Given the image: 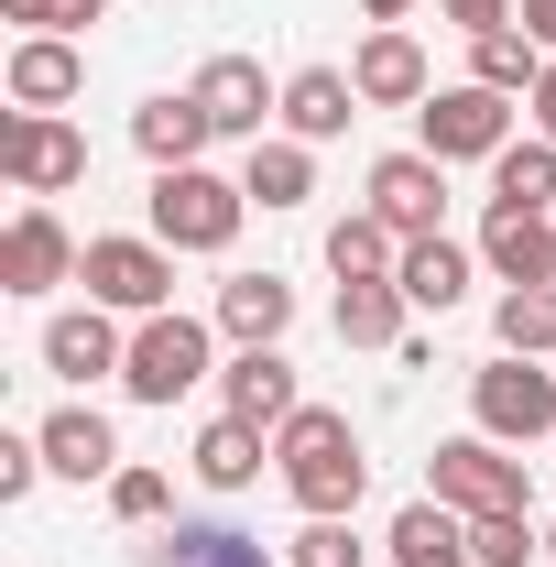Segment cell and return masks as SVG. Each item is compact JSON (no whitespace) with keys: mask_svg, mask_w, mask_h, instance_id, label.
Instances as JSON below:
<instances>
[{"mask_svg":"<svg viewBox=\"0 0 556 567\" xmlns=\"http://www.w3.org/2000/svg\"><path fill=\"white\" fill-rule=\"evenodd\" d=\"M274 470H284V492H295V513H317V524H349L360 492H371L360 425H349L339 404H306V415L284 425V436H274Z\"/></svg>","mask_w":556,"mask_h":567,"instance_id":"cell-1","label":"cell"},{"mask_svg":"<svg viewBox=\"0 0 556 567\" xmlns=\"http://www.w3.org/2000/svg\"><path fill=\"white\" fill-rule=\"evenodd\" d=\"M240 218H251V186H229V175H208V164L153 175V240H164V251H229Z\"/></svg>","mask_w":556,"mask_h":567,"instance_id":"cell-2","label":"cell"},{"mask_svg":"<svg viewBox=\"0 0 556 567\" xmlns=\"http://www.w3.org/2000/svg\"><path fill=\"white\" fill-rule=\"evenodd\" d=\"M208 339H218V317H132V371H121V393L132 404H186L197 382H208Z\"/></svg>","mask_w":556,"mask_h":567,"instance_id":"cell-3","label":"cell"},{"mask_svg":"<svg viewBox=\"0 0 556 567\" xmlns=\"http://www.w3.org/2000/svg\"><path fill=\"white\" fill-rule=\"evenodd\" d=\"M76 284H87V306H110V317H164V306H175V251H164L153 229H142V240H87Z\"/></svg>","mask_w":556,"mask_h":567,"instance_id":"cell-4","label":"cell"},{"mask_svg":"<svg viewBox=\"0 0 556 567\" xmlns=\"http://www.w3.org/2000/svg\"><path fill=\"white\" fill-rule=\"evenodd\" d=\"M470 415H481V436H502V447H535V436H556V371H535V360H481L470 371Z\"/></svg>","mask_w":556,"mask_h":567,"instance_id":"cell-5","label":"cell"},{"mask_svg":"<svg viewBox=\"0 0 556 567\" xmlns=\"http://www.w3.org/2000/svg\"><path fill=\"white\" fill-rule=\"evenodd\" d=\"M0 175L22 197H66L76 175H87V132H76L66 110H11L0 121Z\"/></svg>","mask_w":556,"mask_h":567,"instance_id":"cell-6","label":"cell"},{"mask_svg":"<svg viewBox=\"0 0 556 567\" xmlns=\"http://www.w3.org/2000/svg\"><path fill=\"white\" fill-rule=\"evenodd\" d=\"M415 121H425L415 153H436V164H491V153L513 142V99L481 87V76H459V87H436V99H425Z\"/></svg>","mask_w":556,"mask_h":567,"instance_id":"cell-7","label":"cell"},{"mask_svg":"<svg viewBox=\"0 0 556 567\" xmlns=\"http://www.w3.org/2000/svg\"><path fill=\"white\" fill-rule=\"evenodd\" d=\"M425 470H436V502L470 513V524H481V513H524V458H513L502 436H447Z\"/></svg>","mask_w":556,"mask_h":567,"instance_id":"cell-8","label":"cell"},{"mask_svg":"<svg viewBox=\"0 0 556 567\" xmlns=\"http://www.w3.org/2000/svg\"><path fill=\"white\" fill-rule=\"evenodd\" d=\"M349 87H360V110H425L436 99V76H425V44L404 22H371L360 33V55H349Z\"/></svg>","mask_w":556,"mask_h":567,"instance_id":"cell-9","label":"cell"},{"mask_svg":"<svg viewBox=\"0 0 556 567\" xmlns=\"http://www.w3.org/2000/svg\"><path fill=\"white\" fill-rule=\"evenodd\" d=\"M197 110H208L218 142H262V121H284V87L251 66V55H208V66H197Z\"/></svg>","mask_w":556,"mask_h":567,"instance_id":"cell-10","label":"cell"},{"mask_svg":"<svg viewBox=\"0 0 556 567\" xmlns=\"http://www.w3.org/2000/svg\"><path fill=\"white\" fill-rule=\"evenodd\" d=\"M76 262H87V251L66 240V218L44 208V197H33V208L0 229V295H55V284H66Z\"/></svg>","mask_w":556,"mask_h":567,"instance_id":"cell-11","label":"cell"},{"mask_svg":"<svg viewBox=\"0 0 556 567\" xmlns=\"http://www.w3.org/2000/svg\"><path fill=\"white\" fill-rule=\"evenodd\" d=\"M436 208H447V164H436V153H382V164H371V218H382V229L436 240Z\"/></svg>","mask_w":556,"mask_h":567,"instance_id":"cell-12","label":"cell"},{"mask_svg":"<svg viewBox=\"0 0 556 567\" xmlns=\"http://www.w3.org/2000/svg\"><path fill=\"white\" fill-rule=\"evenodd\" d=\"M44 371H66V382L132 371V339H121V317H110V306H66V317H44Z\"/></svg>","mask_w":556,"mask_h":567,"instance_id":"cell-13","label":"cell"},{"mask_svg":"<svg viewBox=\"0 0 556 567\" xmlns=\"http://www.w3.org/2000/svg\"><path fill=\"white\" fill-rule=\"evenodd\" d=\"M218 393H229V415L262 425V436H284V425L306 415V393H295V360H284V350H240L229 371H218Z\"/></svg>","mask_w":556,"mask_h":567,"instance_id":"cell-14","label":"cell"},{"mask_svg":"<svg viewBox=\"0 0 556 567\" xmlns=\"http://www.w3.org/2000/svg\"><path fill=\"white\" fill-rule=\"evenodd\" d=\"M132 142H142L153 175H175V164H197L218 132H208V110H197V87H164V99H142V110H132Z\"/></svg>","mask_w":556,"mask_h":567,"instance_id":"cell-15","label":"cell"},{"mask_svg":"<svg viewBox=\"0 0 556 567\" xmlns=\"http://www.w3.org/2000/svg\"><path fill=\"white\" fill-rule=\"evenodd\" d=\"M481 262H491L502 284H556V218L491 208V218H481Z\"/></svg>","mask_w":556,"mask_h":567,"instance_id":"cell-16","label":"cell"},{"mask_svg":"<svg viewBox=\"0 0 556 567\" xmlns=\"http://www.w3.org/2000/svg\"><path fill=\"white\" fill-rule=\"evenodd\" d=\"M284 328H295V284H284V274H229V284H218V339L274 350Z\"/></svg>","mask_w":556,"mask_h":567,"instance_id":"cell-17","label":"cell"},{"mask_svg":"<svg viewBox=\"0 0 556 567\" xmlns=\"http://www.w3.org/2000/svg\"><path fill=\"white\" fill-rule=\"evenodd\" d=\"M0 76H11V110H66L76 87H87V66H76V44H66V33H22Z\"/></svg>","mask_w":556,"mask_h":567,"instance_id":"cell-18","label":"cell"},{"mask_svg":"<svg viewBox=\"0 0 556 567\" xmlns=\"http://www.w3.org/2000/svg\"><path fill=\"white\" fill-rule=\"evenodd\" d=\"M44 470H66V481H121V436L99 404H66V415H44Z\"/></svg>","mask_w":556,"mask_h":567,"instance_id":"cell-19","label":"cell"},{"mask_svg":"<svg viewBox=\"0 0 556 567\" xmlns=\"http://www.w3.org/2000/svg\"><path fill=\"white\" fill-rule=\"evenodd\" d=\"M393 567H470V513H447V502L425 492V502H404L393 513Z\"/></svg>","mask_w":556,"mask_h":567,"instance_id":"cell-20","label":"cell"},{"mask_svg":"<svg viewBox=\"0 0 556 567\" xmlns=\"http://www.w3.org/2000/svg\"><path fill=\"white\" fill-rule=\"evenodd\" d=\"M142 567H274V546L240 535V524H164L142 546Z\"/></svg>","mask_w":556,"mask_h":567,"instance_id":"cell-21","label":"cell"},{"mask_svg":"<svg viewBox=\"0 0 556 567\" xmlns=\"http://www.w3.org/2000/svg\"><path fill=\"white\" fill-rule=\"evenodd\" d=\"M240 186H251V208H306V197H317V142L262 132V142H251V164H240Z\"/></svg>","mask_w":556,"mask_h":567,"instance_id":"cell-22","label":"cell"},{"mask_svg":"<svg viewBox=\"0 0 556 567\" xmlns=\"http://www.w3.org/2000/svg\"><path fill=\"white\" fill-rule=\"evenodd\" d=\"M349 121H360V87H349L339 66H306V76H284V132H295V142H339Z\"/></svg>","mask_w":556,"mask_h":567,"instance_id":"cell-23","label":"cell"},{"mask_svg":"<svg viewBox=\"0 0 556 567\" xmlns=\"http://www.w3.org/2000/svg\"><path fill=\"white\" fill-rule=\"evenodd\" d=\"M393 284H404V306H415V317H447V306L470 295V251H459V240H404Z\"/></svg>","mask_w":556,"mask_h":567,"instance_id":"cell-24","label":"cell"},{"mask_svg":"<svg viewBox=\"0 0 556 567\" xmlns=\"http://www.w3.org/2000/svg\"><path fill=\"white\" fill-rule=\"evenodd\" d=\"M339 339L349 350H404V339H415L404 284H339Z\"/></svg>","mask_w":556,"mask_h":567,"instance_id":"cell-25","label":"cell"},{"mask_svg":"<svg viewBox=\"0 0 556 567\" xmlns=\"http://www.w3.org/2000/svg\"><path fill=\"white\" fill-rule=\"evenodd\" d=\"M186 458H197V481H208V492H251L274 447H262V425L218 415V425H197V447H186Z\"/></svg>","mask_w":556,"mask_h":567,"instance_id":"cell-26","label":"cell"},{"mask_svg":"<svg viewBox=\"0 0 556 567\" xmlns=\"http://www.w3.org/2000/svg\"><path fill=\"white\" fill-rule=\"evenodd\" d=\"M393 262H404V229H382L371 208H349L328 229V274L339 284H393Z\"/></svg>","mask_w":556,"mask_h":567,"instance_id":"cell-27","label":"cell"},{"mask_svg":"<svg viewBox=\"0 0 556 567\" xmlns=\"http://www.w3.org/2000/svg\"><path fill=\"white\" fill-rule=\"evenodd\" d=\"M491 208H535V218L556 208V142H546V132L491 153Z\"/></svg>","mask_w":556,"mask_h":567,"instance_id":"cell-28","label":"cell"},{"mask_svg":"<svg viewBox=\"0 0 556 567\" xmlns=\"http://www.w3.org/2000/svg\"><path fill=\"white\" fill-rule=\"evenodd\" d=\"M470 76H481V87H502V99H535L546 44H535V33H513V22H502V33H470Z\"/></svg>","mask_w":556,"mask_h":567,"instance_id":"cell-29","label":"cell"},{"mask_svg":"<svg viewBox=\"0 0 556 567\" xmlns=\"http://www.w3.org/2000/svg\"><path fill=\"white\" fill-rule=\"evenodd\" d=\"M491 328H502V350H513V360H546L556 350V284H513V295L491 306Z\"/></svg>","mask_w":556,"mask_h":567,"instance_id":"cell-30","label":"cell"},{"mask_svg":"<svg viewBox=\"0 0 556 567\" xmlns=\"http://www.w3.org/2000/svg\"><path fill=\"white\" fill-rule=\"evenodd\" d=\"M164 502H175V481H164V470H142V458H121V481H110V513H121L132 535H153V524H164Z\"/></svg>","mask_w":556,"mask_h":567,"instance_id":"cell-31","label":"cell"},{"mask_svg":"<svg viewBox=\"0 0 556 567\" xmlns=\"http://www.w3.org/2000/svg\"><path fill=\"white\" fill-rule=\"evenodd\" d=\"M535 557V524H524V513H481V524H470V567H524Z\"/></svg>","mask_w":556,"mask_h":567,"instance_id":"cell-32","label":"cell"},{"mask_svg":"<svg viewBox=\"0 0 556 567\" xmlns=\"http://www.w3.org/2000/svg\"><path fill=\"white\" fill-rule=\"evenodd\" d=\"M284 567H360V535H349V524H317V513H306V535L284 546Z\"/></svg>","mask_w":556,"mask_h":567,"instance_id":"cell-33","label":"cell"},{"mask_svg":"<svg viewBox=\"0 0 556 567\" xmlns=\"http://www.w3.org/2000/svg\"><path fill=\"white\" fill-rule=\"evenodd\" d=\"M22 33H76V22H110V0H0Z\"/></svg>","mask_w":556,"mask_h":567,"instance_id":"cell-34","label":"cell"},{"mask_svg":"<svg viewBox=\"0 0 556 567\" xmlns=\"http://www.w3.org/2000/svg\"><path fill=\"white\" fill-rule=\"evenodd\" d=\"M44 481V436H0V502H22Z\"/></svg>","mask_w":556,"mask_h":567,"instance_id":"cell-35","label":"cell"},{"mask_svg":"<svg viewBox=\"0 0 556 567\" xmlns=\"http://www.w3.org/2000/svg\"><path fill=\"white\" fill-rule=\"evenodd\" d=\"M436 11H447L459 33H502V22H513V0H436Z\"/></svg>","mask_w":556,"mask_h":567,"instance_id":"cell-36","label":"cell"},{"mask_svg":"<svg viewBox=\"0 0 556 567\" xmlns=\"http://www.w3.org/2000/svg\"><path fill=\"white\" fill-rule=\"evenodd\" d=\"M524 110H535V132L556 142V55H546V76H535V99H524Z\"/></svg>","mask_w":556,"mask_h":567,"instance_id":"cell-37","label":"cell"},{"mask_svg":"<svg viewBox=\"0 0 556 567\" xmlns=\"http://www.w3.org/2000/svg\"><path fill=\"white\" fill-rule=\"evenodd\" d=\"M513 22H524V33H535V44H546V55H556V0H524Z\"/></svg>","mask_w":556,"mask_h":567,"instance_id":"cell-38","label":"cell"},{"mask_svg":"<svg viewBox=\"0 0 556 567\" xmlns=\"http://www.w3.org/2000/svg\"><path fill=\"white\" fill-rule=\"evenodd\" d=\"M360 11H371V22H404V11H415V0H360Z\"/></svg>","mask_w":556,"mask_h":567,"instance_id":"cell-39","label":"cell"},{"mask_svg":"<svg viewBox=\"0 0 556 567\" xmlns=\"http://www.w3.org/2000/svg\"><path fill=\"white\" fill-rule=\"evenodd\" d=\"M546 557H556V524H546Z\"/></svg>","mask_w":556,"mask_h":567,"instance_id":"cell-40","label":"cell"}]
</instances>
